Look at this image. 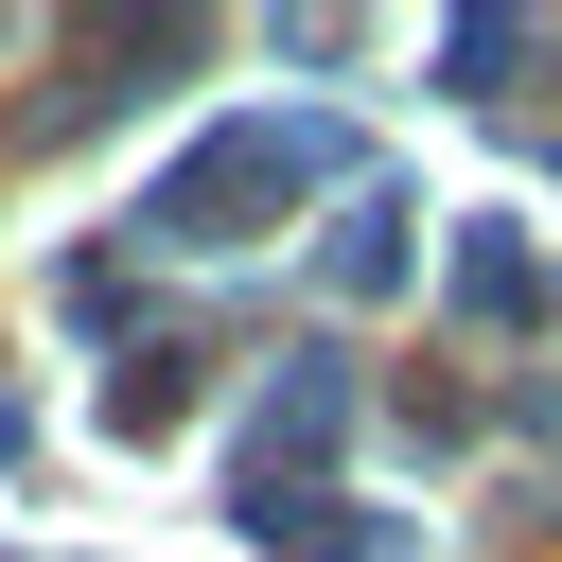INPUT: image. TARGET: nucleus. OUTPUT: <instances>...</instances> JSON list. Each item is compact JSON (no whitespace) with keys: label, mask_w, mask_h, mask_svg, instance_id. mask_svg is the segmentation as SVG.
<instances>
[{"label":"nucleus","mask_w":562,"mask_h":562,"mask_svg":"<svg viewBox=\"0 0 562 562\" xmlns=\"http://www.w3.org/2000/svg\"><path fill=\"white\" fill-rule=\"evenodd\" d=\"M334 422H351V386H334V351H299V369L263 386L246 457H228V509H246V527H281V474H299V457H334Z\"/></svg>","instance_id":"2"},{"label":"nucleus","mask_w":562,"mask_h":562,"mask_svg":"<svg viewBox=\"0 0 562 562\" xmlns=\"http://www.w3.org/2000/svg\"><path fill=\"white\" fill-rule=\"evenodd\" d=\"M316 158H334L316 123H228V140H193V158L158 176V211H140V228H158V246H263V211H281Z\"/></svg>","instance_id":"1"},{"label":"nucleus","mask_w":562,"mask_h":562,"mask_svg":"<svg viewBox=\"0 0 562 562\" xmlns=\"http://www.w3.org/2000/svg\"><path fill=\"white\" fill-rule=\"evenodd\" d=\"M457 299H474V316H527V299H544V281H527V246H509L492 211L457 228Z\"/></svg>","instance_id":"4"},{"label":"nucleus","mask_w":562,"mask_h":562,"mask_svg":"<svg viewBox=\"0 0 562 562\" xmlns=\"http://www.w3.org/2000/svg\"><path fill=\"white\" fill-rule=\"evenodd\" d=\"M404 281V193H351L334 211V299H386Z\"/></svg>","instance_id":"3"}]
</instances>
